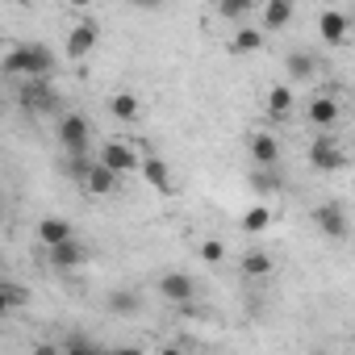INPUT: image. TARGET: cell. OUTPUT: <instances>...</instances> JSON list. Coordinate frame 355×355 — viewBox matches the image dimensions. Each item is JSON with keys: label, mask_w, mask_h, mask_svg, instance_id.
I'll use <instances>...</instances> for the list:
<instances>
[{"label": "cell", "mask_w": 355, "mask_h": 355, "mask_svg": "<svg viewBox=\"0 0 355 355\" xmlns=\"http://www.w3.org/2000/svg\"><path fill=\"white\" fill-rule=\"evenodd\" d=\"M138 175H142V180L155 189V193H175V180H171V167L159 159V155H142V167H138Z\"/></svg>", "instance_id": "obj_10"}, {"label": "cell", "mask_w": 355, "mask_h": 355, "mask_svg": "<svg viewBox=\"0 0 355 355\" xmlns=\"http://www.w3.org/2000/svg\"><path fill=\"white\" fill-rule=\"evenodd\" d=\"M351 21H355V13H351Z\"/></svg>", "instance_id": "obj_32"}, {"label": "cell", "mask_w": 355, "mask_h": 355, "mask_svg": "<svg viewBox=\"0 0 355 355\" xmlns=\"http://www.w3.org/2000/svg\"><path fill=\"white\" fill-rule=\"evenodd\" d=\"M251 5H255V0H218V13H222L226 21H239V17H247Z\"/></svg>", "instance_id": "obj_28"}, {"label": "cell", "mask_w": 355, "mask_h": 355, "mask_svg": "<svg viewBox=\"0 0 355 355\" xmlns=\"http://www.w3.org/2000/svg\"><path fill=\"white\" fill-rule=\"evenodd\" d=\"M130 5H134V9H142V13H155V9H163V5H167V0H130Z\"/></svg>", "instance_id": "obj_29"}, {"label": "cell", "mask_w": 355, "mask_h": 355, "mask_svg": "<svg viewBox=\"0 0 355 355\" xmlns=\"http://www.w3.org/2000/svg\"><path fill=\"white\" fill-rule=\"evenodd\" d=\"M17 105H21V113H30V117L59 113V92H55L51 76H30V80H21V88H17Z\"/></svg>", "instance_id": "obj_2"}, {"label": "cell", "mask_w": 355, "mask_h": 355, "mask_svg": "<svg viewBox=\"0 0 355 355\" xmlns=\"http://www.w3.org/2000/svg\"><path fill=\"white\" fill-rule=\"evenodd\" d=\"M159 297L171 301V305H184V301L197 297V280H193L189 272H167V276L159 280Z\"/></svg>", "instance_id": "obj_8"}, {"label": "cell", "mask_w": 355, "mask_h": 355, "mask_svg": "<svg viewBox=\"0 0 355 355\" xmlns=\"http://www.w3.org/2000/svg\"><path fill=\"white\" fill-rule=\"evenodd\" d=\"M251 189H255V193H276V189H280L276 167H255V171H251Z\"/></svg>", "instance_id": "obj_26"}, {"label": "cell", "mask_w": 355, "mask_h": 355, "mask_svg": "<svg viewBox=\"0 0 355 355\" xmlns=\"http://www.w3.org/2000/svg\"><path fill=\"white\" fill-rule=\"evenodd\" d=\"M17 5H30V0H17Z\"/></svg>", "instance_id": "obj_31"}, {"label": "cell", "mask_w": 355, "mask_h": 355, "mask_svg": "<svg viewBox=\"0 0 355 355\" xmlns=\"http://www.w3.org/2000/svg\"><path fill=\"white\" fill-rule=\"evenodd\" d=\"M42 251H46V263H51L55 272H71V268H80V263H84V247H80L76 239L55 243V247H42Z\"/></svg>", "instance_id": "obj_13"}, {"label": "cell", "mask_w": 355, "mask_h": 355, "mask_svg": "<svg viewBox=\"0 0 355 355\" xmlns=\"http://www.w3.org/2000/svg\"><path fill=\"white\" fill-rule=\"evenodd\" d=\"M309 222H313V230L322 234V239H330V243H343L347 239V209L343 205H334V201H322L313 214H309Z\"/></svg>", "instance_id": "obj_4"}, {"label": "cell", "mask_w": 355, "mask_h": 355, "mask_svg": "<svg viewBox=\"0 0 355 355\" xmlns=\"http://www.w3.org/2000/svg\"><path fill=\"white\" fill-rule=\"evenodd\" d=\"M284 71H288L293 84H309V80L318 76V59H313L309 51H293V55L284 59Z\"/></svg>", "instance_id": "obj_16"}, {"label": "cell", "mask_w": 355, "mask_h": 355, "mask_svg": "<svg viewBox=\"0 0 355 355\" xmlns=\"http://www.w3.org/2000/svg\"><path fill=\"white\" fill-rule=\"evenodd\" d=\"M101 163H109L117 175H134L142 167V155L130 146V142H105L101 146Z\"/></svg>", "instance_id": "obj_5"}, {"label": "cell", "mask_w": 355, "mask_h": 355, "mask_svg": "<svg viewBox=\"0 0 355 355\" xmlns=\"http://www.w3.org/2000/svg\"><path fill=\"white\" fill-rule=\"evenodd\" d=\"M101 42V26L96 21H80L71 34H67V59H88Z\"/></svg>", "instance_id": "obj_11"}, {"label": "cell", "mask_w": 355, "mask_h": 355, "mask_svg": "<svg viewBox=\"0 0 355 355\" xmlns=\"http://www.w3.org/2000/svg\"><path fill=\"white\" fill-rule=\"evenodd\" d=\"M105 305H109V313H117V318H134V313L142 309V297H138V288H113Z\"/></svg>", "instance_id": "obj_20"}, {"label": "cell", "mask_w": 355, "mask_h": 355, "mask_svg": "<svg viewBox=\"0 0 355 355\" xmlns=\"http://www.w3.org/2000/svg\"><path fill=\"white\" fill-rule=\"evenodd\" d=\"M263 46V30H255V26H243V30H234V38H230V51L234 55H255Z\"/></svg>", "instance_id": "obj_22"}, {"label": "cell", "mask_w": 355, "mask_h": 355, "mask_svg": "<svg viewBox=\"0 0 355 355\" xmlns=\"http://www.w3.org/2000/svg\"><path fill=\"white\" fill-rule=\"evenodd\" d=\"M26 305V288L17 284V280H5V288H0V318H9L13 309H21Z\"/></svg>", "instance_id": "obj_24"}, {"label": "cell", "mask_w": 355, "mask_h": 355, "mask_svg": "<svg viewBox=\"0 0 355 355\" xmlns=\"http://www.w3.org/2000/svg\"><path fill=\"white\" fill-rule=\"evenodd\" d=\"M197 255H201V263H209V268H218V263L226 259V243H222V239H205V243L197 247Z\"/></svg>", "instance_id": "obj_27"}, {"label": "cell", "mask_w": 355, "mask_h": 355, "mask_svg": "<svg viewBox=\"0 0 355 355\" xmlns=\"http://www.w3.org/2000/svg\"><path fill=\"white\" fill-rule=\"evenodd\" d=\"M55 134H59V146H63L67 155H88L92 125H88V117H84V113H59Z\"/></svg>", "instance_id": "obj_3"}, {"label": "cell", "mask_w": 355, "mask_h": 355, "mask_svg": "<svg viewBox=\"0 0 355 355\" xmlns=\"http://www.w3.org/2000/svg\"><path fill=\"white\" fill-rule=\"evenodd\" d=\"M351 17L347 13H338V9H326L322 17H318V38L326 42V46H343L347 42V34H351Z\"/></svg>", "instance_id": "obj_9"}, {"label": "cell", "mask_w": 355, "mask_h": 355, "mask_svg": "<svg viewBox=\"0 0 355 355\" xmlns=\"http://www.w3.org/2000/svg\"><path fill=\"white\" fill-rule=\"evenodd\" d=\"M309 163H313L318 171H338V167L347 163V155H343V146L330 138V130H322V138H313V146H309Z\"/></svg>", "instance_id": "obj_6"}, {"label": "cell", "mask_w": 355, "mask_h": 355, "mask_svg": "<svg viewBox=\"0 0 355 355\" xmlns=\"http://www.w3.org/2000/svg\"><path fill=\"white\" fill-rule=\"evenodd\" d=\"M263 105H268V117H272V121H280V117H288V113H293L297 96H293V88H288V84H276V88H268Z\"/></svg>", "instance_id": "obj_17"}, {"label": "cell", "mask_w": 355, "mask_h": 355, "mask_svg": "<svg viewBox=\"0 0 355 355\" xmlns=\"http://www.w3.org/2000/svg\"><path fill=\"white\" fill-rule=\"evenodd\" d=\"M92 0H67V9H88Z\"/></svg>", "instance_id": "obj_30"}, {"label": "cell", "mask_w": 355, "mask_h": 355, "mask_svg": "<svg viewBox=\"0 0 355 355\" xmlns=\"http://www.w3.org/2000/svg\"><path fill=\"white\" fill-rule=\"evenodd\" d=\"M272 222H276L272 205H251V209L243 214V230H247V234H263V230H268Z\"/></svg>", "instance_id": "obj_23"}, {"label": "cell", "mask_w": 355, "mask_h": 355, "mask_svg": "<svg viewBox=\"0 0 355 355\" xmlns=\"http://www.w3.org/2000/svg\"><path fill=\"white\" fill-rule=\"evenodd\" d=\"M109 113H113L117 121H134V117L142 113V101H138L134 92H113V96H109Z\"/></svg>", "instance_id": "obj_21"}, {"label": "cell", "mask_w": 355, "mask_h": 355, "mask_svg": "<svg viewBox=\"0 0 355 355\" xmlns=\"http://www.w3.org/2000/svg\"><path fill=\"white\" fill-rule=\"evenodd\" d=\"M305 121H309L313 130H334V125H338V101H334L330 92L313 96V101L305 105Z\"/></svg>", "instance_id": "obj_12"}, {"label": "cell", "mask_w": 355, "mask_h": 355, "mask_svg": "<svg viewBox=\"0 0 355 355\" xmlns=\"http://www.w3.org/2000/svg\"><path fill=\"white\" fill-rule=\"evenodd\" d=\"M251 159H255V167H276L280 163V142H276V134H268V130H259V134H251Z\"/></svg>", "instance_id": "obj_14"}, {"label": "cell", "mask_w": 355, "mask_h": 355, "mask_svg": "<svg viewBox=\"0 0 355 355\" xmlns=\"http://www.w3.org/2000/svg\"><path fill=\"white\" fill-rule=\"evenodd\" d=\"M117 180H121V175L109 167V163H101V159H92V167H88V175H84V193L88 197H113L117 193Z\"/></svg>", "instance_id": "obj_7"}, {"label": "cell", "mask_w": 355, "mask_h": 355, "mask_svg": "<svg viewBox=\"0 0 355 355\" xmlns=\"http://www.w3.org/2000/svg\"><path fill=\"white\" fill-rule=\"evenodd\" d=\"M5 76L30 80V76H55V51L46 42H17L5 55Z\"/></svg>", "instance_id": "obj_1"}, {"label": "cell", "mask_w": 355, "mask_h": 355, "mask_svg": "<svg viewBox=\"0 0 355 355\" xmlns=\"http://www.w3.org/2000/svg\"><path fill=\"white\" fill-rule=\"evenodd\" d=\"M272 268H276V259H272L263 247H251V251L243 255V276H247V280H268Z\"/></svg>", "instance_id": "obj_18"}, {"label": "cell", "mask_w": 355, "mask_h": 355, "mask_svg": "<svg viewBox=\"0 0 355 355\" xmlns=\"http://www.w3.org/2000/svg\"><path fill=\"white\" fill-rule=\"evenodd\" d=\"M293 21V0H263V30L276 34Z\"/></svg>", "instance_id": "obj_19"}, {"label": "cell", "mask_w": 355, "mask_h": 355, "mask_svg": "<svg viewBox=\"0 0 355 355\" xmlns=\"http://www.w3.org/2000/svg\"><path fill=\"white\" fill-rule=\"evenodd\" d=\"M59 351H63V355H96V351H101V343H96V338H88V334H67V338L59 343Z\"/></svg>", "instance_id": "obj_25"}, {"label": "cell", "mask_w": 355, "mask_h": 355, "mask_svg": "<svg viewBox=\"0 0 355 355\" xmlns=\"http://www.w3.org/2000/svg\"><path fill=\"white\" fill-rule=\"evenodd\" d=\"M67 239H76V226H71L67 218H59V214H46V218L38 222V243H42V247L67 243Z\"/></svg>", "instance_id": "obj_15"}]
</instances>
